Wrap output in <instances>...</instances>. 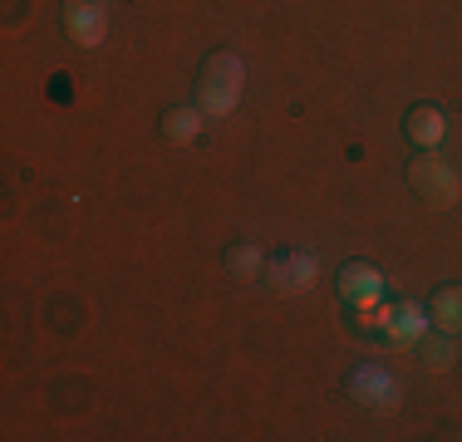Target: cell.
I'll list each match as a JSON object with an SVG mask.
<instances>
[{"mask_svg":"<svg viewBox=\"0 0 462 442\" xmlns=\"http://www.w3.org/2000/svg\"><path fill=\"white\" fill-rule=\"evenodd\" d=\"M241 84H246V64H241V54L217 50L212 60H207V69H202V84H197V108H202L207 118L236 114Z\"/></svg>","mask_w":462,"mask_h":442,"instance_id":"6da1fadb","label":"cell"},{"mask_svg":"<svg viewBox=\"0 0 462 442\" xmlns=\"http://www.w3.org/2000/svg\"><path fill=\"white\" fill-rule=\"evenodd\" d=\"M349 398L355 403H365V408H374V413H393V408L403 403V389H399V379H393L383 364H359L355 373H349Z\"/></svg>","mask_w":462,"mask_h":442,"instance_id":"7a4b0ae2","label":"cell"},{"mask_svg":"<svg viewBox=\"0 0 462 442\" xmlns=\"http://www.w3.org/2000/svg\"><path fill=\"white\" fill-rule=\"evenodd\" d=\"M409 182H413V192L423 197L428 207H453V202H457V192H462V177H457L453 168H448L443 158H433V152L413 158Z\"/></svg>","mask_w":462,"mask_h":442,"instance_id":"3957f363","label":"cell"},{"mask_svg":"<svg viewBox=\"0 0 462 442\" xmlns=\"http://www.w3.org/2000/svg\"><path fill=\"white\" fill-rule=\"evenodd\" d=\"M315 275H320V261L310 256V251H285V256L266 261V281L276 285L285 295H300L315 285Z\"/></svg>","mask_w":462,"mask_h":442,"instance_id":"277c9868","label":"cell"},{"mask_svg":"<svg viewBox=\"0 0 462 442\" xmlns=\"http://www.w3.org/2000/svg\"><path fill=\"white\" fill-rule=\"evenodd\" d=\"M108 30V10L104 0H64V35L84 50H94Z\"/></svg>","mask_w":462,"mask_h":442,"instance_id":"5b68a950","label":"cell"},{"mask_svg":"<svg viewBox=\"0 0 462 442\" xmlns=\"http://www.w3.org/2000/svg\"><path fill=\"white\" fill-rule=\"evenodd\" d=\"M339 295L355 305V315H365V309H374L383 300V271H374L369 261L345 265V275H339Z\"/></svg>","mask_w":462,"mask_h":442,"instance_id":"8992f818","label":"cell"},{"mask_svg":"<svg viewBox=\"0 0 462 442\" xmlns=\"http://www.w3.org/2000/svg\"><path fill=\"white\" fill-rule=\"evenodd\" d=\"M428 325H433V315H428L423 305L399 300V305H393L389 329H383V339H389V345H399V349H418V339L428 335Z\"/></svg>","mask_w":462,"mask_h":442,"instance_id":"52a82bcc","label":"cell"},{"mask_svg":"<svg viewBox=\"0 0 462 442\" xmlns=\"http://www.w3.org/2000/svg\"><path fill=\"white\" fill-rule=\"evenodd\" d=\"M403 133H409V143H413V148L433 152L438 143H443V133H448L443 108H433V104H418V108H409V118H403Z\"/></svg>","mask_w":462,"mask_h":442,"instance_id":"ba28073f","label":"cell"},{"mask_svg":"<svg viewBox=\"0 0 462 442\" xmlns=\"http://www.w3.org/2000/svg\"><path fill=\"white\" fill-rule=\"evenodd\" d=\"M428 315H433V325L443 335H462V285H443L433 295V305H428Z\"/></svg>","mask_w":462,"mask_h":442,"instance_id":"9c48e42d","label":"cell"},{"mask_svg":"<svg viewBox=\"0 0 462 442\" xmlns=\"http://www.w3.org/2000/svg\"><path fill=\"white\" fill-rule=\"evenodd\" d=\"M226 271L236 275V281H256V275H266V251H261L256 241H241V246L226 251Z\"/></svg>","mask_w":462,"mask_h":442,"instance_id":"30bf717a","label":"cell"},{"mask_svg":"<svg viewBox=\"0 0 462 442\" xmlns=\"http://www.w3.org/2000/svg\"><path fill=\"white\" fill-rule=\"evenodd\" d=\"M418 359H423L428 364V369H438V373H443V369H453V364H457V335H438V339H418Z\"/></svg>","mask_w":462,"mask_h":442,"instance_id":"8fae6325","label":"cell"},{"mask_svg":"<svg viewBox=\"0 0 462 442\" xmlns=\"http://www.w3.org/2000/svg\"><path fill=\"white\" fill-rule=\"evenodd\" d=\"M202 124H207V114L192 104V108H172V114H168V124H162V133H168L172 143H192L197 133H202Z\"/></svg>","mask_w":462,"mask_h":442,"instance_id":"7c38bea8","label":"cell"}]
</instances>
